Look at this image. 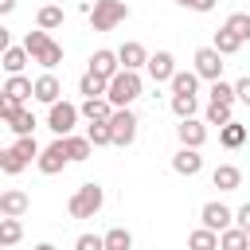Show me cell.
<instances>
[{
  "label": "cell",
  "mask_w": 250,
  "mask_h": 250,
  "mask_svg": "<svg viewBox=\"0 0 250 250\" xmlns=\"http://www.w3.org/2000/svg\"><path fill=\"white\" fill-rule=\"evenodd\" d=\"M23 47H27L31 62H39L47 74H51V70L62 62V47H59V43H55L47 31H27V35H23Z\"/></svg>",
  "instance_id": "1"
},
{
  "label": "cell",
  "mask_w": 250,
  "mask_h": 250,
  "mask_svg": "<svg viewBox=\"0 0 250 250\" xmlns=\"http://www.w3.org/2000/svg\"><path fill=\"white\" fill-rule=\"evenodd\" d=\"M141 94H145L141 74H137V70H121L117 78H109V94H105V98H109V105H113V109H129Z\"/></svg>",
  "instance_id": "2"
},
{
  "label": "cell",
  "mask_w": 250,
  "mask_h": 250,
  "mask_svg": "<svg viewBox=\"0 0 250 250\" xmlns=\"http://www.w3.org/2000/svg\"><path fill=\"white\" fill-rule=\"evenodd\" d=\"M102 203H105V191H102V184L86 180V184H82V188L70 195L66 211H70V219H94V215L102 211Z\"/></svg>",
  "instance_id": "3"
},
{
  "label": "cell",
  "mask_w": 250,
  "mask_h": 250,
  "mask_svg": "<svg viewBox=\"0 0 250 250\" xmlns=\"http://www.w3.org/2000/svg\"><path fill=\"white\" fill-rule=\"evenodd\" d=\"M125 20H129V4L125 0H94V8H90V27L94 31H113Z\"/></svg>",
  "instance_id": "4"
},
{
  "label": "cell",
  "mask_w": 250,
  "mask_h": 250,
  "mask_svg": "<svg viewBox=\"0 0 250 250\" xmlns=\"http://www.w3.org/2000/svg\"><path fill=\"white\" fill-rule=\"evenodd\" d=\"M78 117H82L78 105H70V102H55V105L47 109V129H51L55 137H70L74 125H78Z\"/></svg>",
  "instance_id": "5"
},
{
  "label": "cell",
  "mask_w": 250,
  "mask_h": 250,
  "mask_svg": "<svg viewBox=\"0 0 250 250\" xmlns=\"http://www.w3.org/2000/svg\"><path fill=\"white\" fill-rule=\"evenodd\" d=\"M66 164H70V152H66V141H62V137H55V141L39 152V160H35V168H39L43 176H59Z\"/></svg>",
  "instance_id": "6"
},
{
  "label": "cell",
  "mask_w": 250,
  "mask_h": 250,
  "mask_svg": "<svg viewBox=\"0 0 250 250\" xmlns=\"http://www.w3.org/2000/svg\"><path fill=\"white\" fill-rule=\"evenodd\" d=\"M137 113L133 109H113V117H109V129H113V145L117 148H129L133 141H137Z\"/></svg>",
  "instance_id": "7"
},
{
  "label": "cell",
  "mask_w": 250,
  "mask_h": 250,
  "mask_svg": "<svg viewBox=\"0 0 250 250\" xmlns=\"http://www.w3.org/2000/svg\"><path fill=\"white\" fill-rule=\"evenodd\" d=\"M199 223H203L207 230H215V234H223V230H230V227H234V211H230L227 203H219V199H211V203H203V211H199Z\"/></svg>",
  "instance_id": "8"
},
{
  "label": "cell",
  "mask_w": 250,
  "mask_h": 250,
  "mask_svg": "<svg viewBox=\"0 0 250 250\" xmlns=\"http://www.w3.org/2000/svg\"><path fill=\"white\" fill-rule=\"evenodd\" d=\"M191 70H195L199 78H207V82H219V78H223V55H219L215 47H199Z\"/></svg>",
  "instance_id": "9"
},
{
  "label": "cell",
  "mask_w": 250,
  "mask_h": 250,
  "mask_svg": "<svg viewBox=\"0 0 250 250\" xmlns=\"http://www.w3.org/2000/svg\"><path fill=\"white\" fill-rule=\"evenodd\" d=\"M148 78H152V86H160V82H172L176 78V59H172V51H156V55H148Z\"/></svg>",
  "instance_id": "10"
},
{
  "label": "cell",
  "mask_w": 250,
  "mask_h": 250,
  "mask_svg": "<svg viewBox=\"0 0 250 250\" xmlns=\"http://www.w3.org/2000/svg\"><path fill=\"white\" fill-rule=\"evenodd\" d=\"M176 137H180V145H184V148H203V145H207V121L188 117V121H180V125H176Z\"/></svg>",
  "instance_id": "11"
},
{
  "label": "cell",
  "mask_w": 250,
  "mask_h": 250,
  "mask_svg": "<svg viewBox=\"0 0 250 250\" xmlns=\"http://www.w3.org/2000/svg\"><path fill=\"white\" fill-rule=\"evenodd\" d=\"M90 70H94L98 78H105V82L117 78V74H121V59H117V51H105V47L94 51V55H90Z\"/></svg>",
  "instance_id": "12"
},
{
  "label": "cell",
  "mask_w": 250,
  "mask_h": 250,
  "mask_svg": "<svg viewBox=\"0 0 250 250\" xmlns=\"http://www.w3.org/2000/svg\"><path fill=\"white\" fill-rule=\"evenodd\" d=\"M117 59H121V70H141V66H148V51H145V43H137V39L121 43V47H117Z\"/></svg>",
  "instance_id": "13"
},
{
  "label": "cell",
  "mask_w": 250,
  "mask_h": 250,
  "mask_svg": "<svg viewBox=\"0 0 250 250\" xmlns=\"http://www.w3.org/2000/svg\"><path fill=\"white\" fill-rule=\"evenodd\" d=\"M172 172H180V176H199L203 172V156H199V148H176V156H172Z\"/></svg>",
  "instance_id": "14"
},
{
  "label": "cell",
  "mask_w": 250,
  "mask_h": 250,
  "mask_svg": "<svg viewBox=\"0 0 250 250\" xmlns=\"http://www.w3.org/2000/svg\"><path fill=\"white\" fill-rule=\"evenodd\" d=\"M35 102H43L47 109H51L55 102H62V86H59L55 74H39V78H35Z\"/></svg>",
  "instance_id": "15"
},
{
  "label": "cell",
  "mask_w": 250,
  "mask_h": 250,
  "mask_svg": "<svg viewBox=\"0 0 250 250\" xmlns=\"http://www.w3.org/2000/svg\"><path fill=\"white\" fill-rule=\"evenodd\" d=\"M27 207H31V199H27V191H20V188H12V191L0 195V215H4V219H20Z\"/></svg>",
  "instance_id": "16"
},
{
  "label": "cell",
  "mask_w": 250,
  "mask_h": 250,
  "mask_svg": "<svg viewBox=\"0 0 250 250\" xmlns=\"http://www.w3.org/2000/svg\"><path fill=\"white\" fill-rule=\"evenodd\" d=\"M211 184H215L219 191H238V188H242V172H238L234 164H219V168L211 172Z\"/></svg>",
  "instance_id": "17"
},
{
  "label": "cell",
  "mask_w": 250,
  "mask_h": 250,
  "mask_svg": "<svg viewBox=\"0 0 250 250\" xmlns=\"http://www.w3.org/2000/svg\"><path fill=\"white\" fill-rule=\"evenodd\" d=\"M4 98L27 102V98H35V82H31V78H23V74H8V82H4Z\"/></svg>",
  "instance_id": "18"
},
{
  "label": "cell",
  "mask_w": 250,
  "mask_h": 250,
  "mask_svg": "<svg viewBox=\"0 0 250 250\" xmlns=\"http://www.w3.org/2000/svg\"><path fill=\"white\" fill-rule=\"evenodd\" d=\"M78 109H82V117H86L90 125H94V121H109V117H113V105H109V98H86Z\"/></svg>",
  "instance_id": "19"
},
{
  "label": "cell",
  "mask_w": 250,
  "mask_h": 250,
  "mask_svg": "<svg viewBox=\"0 0 250 250\" xmlns=\"http://www.w3.org/2000/svg\"><path fill=\"white\" fill-rule=\"evenodd\" d=\"M78 94H82V98H105V94H109V82L98 78L94 70H86V74L78 78Z\"/></svg>",
  "instance_id": "20"
},
{
  "label": "cell",
  "mask_w": 250,
  "mask_h": 250,
  "mask_svg": "<svg viewBox=\"0 0 250 250\" xmlns=\"http://www.w3.org/2000/svg\"><path fill=\"white\" fill-rule=\"evenodd\" d=\"M195 109H199V94H172V113L180 121L195 117Z\"/></svg>",
  "instance_id": "21"
},
{
  "label": "cell",
  "mask_w": 250,
  "mask_h": 250,
  "mask_svg": "<svg viewBox=\"0 0 250 250\" xmlns=\"http://www.w3.org/2000/svg\"><path fill=\"white\" fill-rule=\"evenodd\" d=\"M219 145H223V148H242V145H246V125H238V121L223 125V129H219Z\"/></svg>",
  "instance_id": "22"
},
{
  "label": "cell",
  "mask_w": 250,
  "mask_h": 250,
  "mask_svg": "<svg viewBox=\"0 0 250 250\" xmlns=\"http://www.w3.org/2000/svg\"><path fill=\"white\" fill-rule=\"evenodd\" d=\"M219 250H250V234L242 227H230L219 234Z\"/></svg>",
  "instance_id": "23"
},
{
  "label": "cell",
  "mask_w": 250,
  "mask_h": 250,
  "mask_svg": "<svg viewBox=\"0 0 250 250\" xmlns=\"http://www.w3.org/2000/svg\"><path fill=\"white\" fill-rule=\"evenodd\" d=\"M35 23H39V31H55V27H62V8H59V4H43L39 16H35Z\"/></svg>",
  "instance_id": "24"
},
{
  "label": "cell",
  "mask_w": 250,
  "mask_h": 250,
  "mask_svg": "<svg viewBox=\"0 0 250 250\" xmlns=\"http://www.w3.org/2000/svg\"><path fill=\"white\" fill-rule=\"evenodd\" d=\"M168 86H172V94H199V74L195 70H176V78Z\"/></svg>",
  "instance_id": "25"
},
{
  "label": "cell",
  "mask_w": 250,
  "mask_h": 250,
  "mask_svg": "<svg viewBox=\"0 0 250 250\" xmlns=\"http://www.w3.org/2000/svg\"><path fill=\"white\" fill-rule=\"evenodd\" d=\"M35 125H39V121H35V113H31L27 105H23V109H20V113L8 121V129H12L16 137H31V133H35Z\"/></svg>",
  "instance_id": "26"
},
{
  "label": "cell",
  "mask_w": 250,
  "mask_h": 250,
  "mask_svg": "<svg viewBox=\"0 0 250 250\" xmlns=\"http://www.w3.org/2000/svg\"><path fill=\"white\" fill-rule=\"evenodd\" d=\"M188 246H191V250H219V234L207 230V227H195V230L188 234Z\"/></svg>",
  "instance_id": "27"
},
{
  "label": "cell",
  "mask_w": 250,
  "mask_h": 250,
  "mask_svg": "<svg viewBox=\"0 0 250 250\" xmlns=\"http://www.w3.org/2000/svg\"><path fill=\"white\" fill-rule=\"evenodd\" d=\"M27 59H31L27 47H8V51H4V70H8V74H23Z\"/></svg>",
  "instance_id": "28"
},
{
  "label": "cell",
  "mask_w": 250,
  "mask_h": 250,
  "mask_svg": "<svg viewBox=\"0 0 250 250\" xmlns=\"http://www.w3.org/2000/svg\"><path fill=\"white\" fill-rule=\"evenodd\" d=\"M62 141H66V152H70V160H90V152H94L90 137H78V133H70V137H62Z\"/></svg>",
  "instance_id": "29"
},
{
  "label": "cell",
  "mask_w": 250,
  "mask_h": 250,
  "mask_svg": "<svg viewBox=\"0 0 250 250\" xmlns=\"http://www.w3.org/2000/svg\"><path fill=\"white\" fill-rule=\"evenodd\" d=\"M223 27H227L230 35H238V39L246 43V39H250V12H230Z\"/></svg>",
  "instance_id": "30"
},
{
  "label": "cell",
  "mask_w": 250,
  "mask_h": 250,
  "mask_svg": "<svg viewBox=\"0 0 250 250\" xmlns=\"http://www.w3.org/2000/svg\"><path fill=\"white\" fill-rule=\"evenodd\" d=\"M211 47H215V51H219V55L227 59V55H234V51L242 47V39H238V35H230L227 27H219V31H215V43H211Z\"/></svg>",
  "instance_id": "31"
},
{
  "label": "cell",
  "mask_w": 250,
  "mask_h": 250,
  "mask_svg": "<svg viewBox=\"0 0 250 250\" xmlns=\"http://www.w3.org/2000/svg\"><path fill=\"white\" fill-rule=\"evenodd\" d=\"M86 137H90V145H94V148L113 145V129H109V121H94V125H86Z\"/></svg>",
  "instance_id": "32"
},
{
  "label": "cell",
  "mask_w": 250,
  "mask_h": 250,
  "mask_svg": "<svg viewBox=\"0 0 250 250\" xmlns=\"http://www.w3.org/2000/svg\"><path fill=\"white\" fill-rule=\"evenodd\" d=\"M23 238V227H20V219H0V246L8 250V246H16Z\"/></svg>",
  "instance_id": "33"
},
{
  "label": "cell",
  "mask_w": 250,
  "mask_h": 250,
  "mask_svg": "<svg viewBox=\"0 0 250 250\" xmlns=\"http://www.w3.org/2000/svg\"><path fill=\"white\" fill-rule=\"evenodd\" d=\"M105 250H133V234L125 227H109L105 230Z\"/></svg>",
  "instance_id": "34"
},
{
  "label": "cell",
  "mask_w": 250,
  "mask_h": 250,
  "mask_svg": "<svg viewBox=\"0 0 250 250\" xmlns=\"http://www.w3.org/2000/svg\"><path fill=\"white\" fill-rule=\"evenodd\" d=\"M207 94H211V102H223V105H234V102H238L234 82H223V78H219V82H211V90H207Z\"/></svg>",
  "instance_id": "35"
},
{
  "label": "cell",
  "mask_w": 250,
  "mask_h": 250,
  "mask_svg": "<svg viewBox=\"0 0 250 250\" xmlns=\"http://www.w3.org/2000/svg\"><path fill=\"white\" fill-rule=\"evenodd\" d=\"M203 121L223 129V125H230L234 117H230V105H223V102H211V105H207V113H203Z\"/></svg>",
  "instance_id": "36"
},
{
  "label": "cell",
  "mask_w": 250,
  "mask_h": 250,
  "mask_svg": "<svg viewBox=\"0 0 250 250\" xmlns=\"http://www.w3.org/2000/svg\"><path fill=\"white\" fill-rule=\"evenodd\" d=\"M12 148H16V152H20V156H23L27 164H31V160H39V152H43L35 137H16V145H12Z\"/></svg>",
  "instance_id": "37"
},
{
  "label": "cell",
  "mask_w": 250,
  "mask_h": 250,
  "mask_svg": "<svg viewBox=\"0 0 250 250\" xmlns=\"http://www.w3.org/2000/svg\"><path fill=\"white\" fill-rule=\"evenodd\" d=\"M0 168H4L8 176H16V172H23V168H27V160H23L16 148H4V152H0Z\"/></svg>",
  "instance_id": "38"
},
{
  "label": "cell",
  "mask_w": 250,
  "mask_h": 250,
  "mask_svg": "<svg viewBox=\"0 0 250 250\" xmlns=\"http://www.w3.org/2000/svg\"><path fill=\"white\" fill-rule=\"evenodd\" d=\"M74 250H105V234H78Z\"/></svg>",
  "instance_id": "39"
},
{
  "label": "cell",
  "mask_w": 250,
  "mask_h": 250,
  "mask_svg": "<svg viewBox=\"0 0 250 250\" xmlns=\"http://www.w3.org/2000/svg\"><path fill=\"white\" fill-rule=\"evenodd\" d=\"M20 109H23V102H16V98H0V117H4V121H12Z\"/></svg>",
  "instance_id": "40"
},
{
  "label": "cell",
  "mask_w": 250,
  "mask_h": 250,
  "mask_svg": "<svg viewBox=\"0 0 250 250\" xmlns=\"http://www.w3.org/2000/svg\"><path fill=\"white\" fill-rule=\"evenodd\" d=\"M176 4H180V8H188V12H199V16H203V12H211L219 0H176Z\"/></svg>",
  "instance_id": "41"
},
{
  "label": "cell",
  "mask_w": 250,
  "mask_h": 250,
  "mask_svg": "<svg viewBox=\"0 0 250 250\" xmlns=\"http://www.w3.org/2000/svg\"><path fill=\"white\" fill-rule=\"evenodd\" d=\"M234 227H242V230L250 234V203H242V207L234 211Z\"/></svg>",
  "instance_id": "42"
},
{
  "label": "cell",
  "mask_w": 250,
  "mask_h": 250,
  "mask_svg": "<svg viewBox=\"0 0 250 250\" xmlns=\"http://www.w3.org/2000/svg\"><path fill=\"white\" fill-rule=\"evenodd\" d=\"M234 94H238L242 105H250V78H238V82H234Z\"/></svg>",
  "instance_id": "43"
},
{
  "label": "cell",
  "mask_w": 250,
  "mask_h": 250,
  "mask_svg": "<svg viewBox=\"0 0 250 250\" xmlns=\"http://www.w3.org/2000/svg\"><path fill=\"white\" fill-rule=\"evenodd\" d=\"M12 8H16V0H0V12H4V16H8Z\"/></svg>",
  "instance_id": "44"
},
{
  "label": "cell",
  "mask_w": 250,
  "mask_h": 250,
  "mask_svg": "<svg viewBox=\"0 0 250 250\" xmlns=\"http://www.w3.org/2000/svg\"><path fill=\"white\" fill-rule=\"evenodd\" d=\"M35 250H55V246H51V242H39V246H35Z\"/></svg>",
  "instance_id": "45"
},
{
  "label": "cell",
  "mask_w": 250,
  "mask_h": 250,
  "mask_svg": "<svg viewBox=\"0 0 250 250\" xmlns=\"http://www.w3.org/2000/svg\"><path fill=\"white\" fill-rule=\"evenodd\" d=\"M82 4H90V0H82Z\"/></svg>",
  "instance_id": "46"
}]
</instances>
